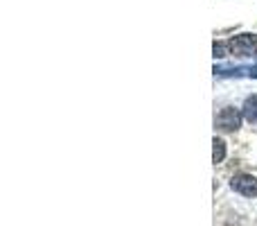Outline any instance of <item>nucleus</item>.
Wrapping results in <instances>:
<instances>
[{"instance_id": "3", "label": "nucleus", "mask_w": 257, "mask_h": 226, "mask_svg": "<svg viewBox=\"0 0 257 226\" xmlns=\"http://www.w3.org/2000/svg\"><path fill=\"white\" fill-rule=\"evenodd\" d=\"M241 118H244V113H239L235 107H226L214 118V124H217V129H221V131H237V129L241 127Z\"/></svg>"}, {"instance_id": "5", "label": "nucleus", "mask_w": 257, "mask_h": 226, "mask_svg": "<svg viewBox=\"0 0 257 226\" xmlns=\"http://www.w3.org/2000/svg\"><path fill=\"white\" fill-rule=\"evenodd\" d=\"M223 159H226V142L221 140V138H214L212 140V163H223Z\"/></svg>"}, {"instance_id": "1", "label": "nucleus", "mask_w": 257, "mask_h": 226, "mask_svg": "<svg viewBox=\"0 0 257 226\" xmlns=\"http://www.w3.org/2000/svg\"><path fill=\"white\" fill-rule=\"evenodd\" d=\"M228 45V54L235 57H255L257 54V36L255 34H237L235 39L226 41Z\"/></svg>"}, {"instance_id": "4", "label": "nucleus", "mask_w": 257, "mask_h": 226, "mask_svg": "<svg viewBox=\"0 0 257 226\" xmlns=\"http://www.w3.org/2000/svg\"><path fill=\"white\" fill-rule=\"evenodd\" d=\"M241 113H244V118L248 120V122L257 124V95H250V98L246 100L244 107H241Z\"/></svg>"}, {"instance_id": "6", "label": "nucleus", "mask_w": 257, "mask_h": 226, "mask_svg": "<svg viewBox=\"0 0 257 226\" xmlns=\"http://www.w3.org/2000/svg\"><path fill=\"white\" fill-rule=\"evenodd\" d=\"M228 54V45L223 41H214V59H223Z\"/></svg>"}, {"instance_id": "2", "label": "nucleus", "mask_w": 257, "mask_h": 226, "mask_svg": "<svg viewBox=\"0 0 257 226\" xmlns=\"http://www.w3.org/2000/svg\"><path fill=\"white\" fill-rule=\"evenodd\" d=\"M230 188L237 192V195L253 199V197H257V177L246 174V172H239V174H235V177L230 179Z\"/></svg>"}]
</instances>
